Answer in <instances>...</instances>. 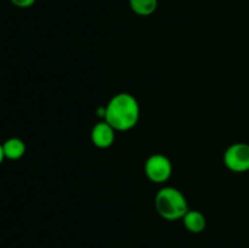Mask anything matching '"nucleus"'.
<instances>
[{
	"label": "nucleus",
	"mask_w": 249,
	"mask_h": 248,
	"mask_svg": "<svg viewBox=\"0 0 249 248\" xmlns=\"http://www.w3.org/2000/svg\"><path fill=\"white\" fill-rule=\"evenodd\" d=\"M5 158L11 160H17L22 158L26 153V143L18 138H10L2 143Z\"/></svg>",
	"instance_id": "0eeeda50"
},
{
	"label": "nucleus",
	"mask_w": 249,
	"mask_h": 248,
	"mask_svg": "<svg viewBox=\"0 0 249 248\" xmlns=\"http://www.w3.org/2000/svg\"><path fill=\"white\" fill-rule=\"evenodd\" d=\"M140 106L135 97L128 92L114 95L106 106L105 121L116 131H126L138 124Z\"/></svg>",
	"instance_id": "f257e3e1"
},
{
	"label": "nucleus",
	"mask_w": 249,
	"mask_h": 248,
	"mask_svg": "<svg viewBox=\"0 0 249 248\" xmlns=\"http://www.w3.org/2000/svg\"><path fill=\"white\" fill-rule=\"evenodd\" d=\"M224 164L233 173L249 172V143L236 142L226 148Z\"/></svg>",
	"instance_id": "20e7f679"
},
{
	"label": "nucleus",
	"mask_w": 249,
	"mask_h": 248,
	"mask_svg": "<svg viewBox=\"0 0 249 248\" xmlns=\"http://www.w3.org/2000/svg\"><path fill=\"white\" fill-rule=\"evenodd\" d=\"M114 140H116V130L106 121H101L95 124L91 130V141L96 147H111Z\"/></svg>",
	"instance_id": "39448f33"
},
{
	"label": "nucleus",
	"mask_w": 249,
	"mask_h": 248,
	"mask_svg": "<svg viewBox=\"0 0 249 248\" xmlns=\"http://www.w3.org/2000/svg\"><path fill=\"white\" fill-rule=\"evenodd\" d=\"M155 206L158 214L165 220H179L189 212L186 197L181 191L172 186H165L157 192Z\"/></svg>",
	"instance_id": "f03ea898"
},
{
	"label": "nucleus",
	"mask_w": 249,
	"mask_h": 248,
	"mask_svg": "<svg viewBox=\"0 0 249 248\" xmlns=\"http://www.w3.org/2000/svg\"><path fill=\"white\" fill-rule=\"evenodd\" d=\"M12 5L19 7V9H27V7H31L32 5H34L36 0H10Z\"/></svg>",
	"instance_id": "1a4fd4ad"
},
{
	"label": "nucleus",
	"mask_w": 249,
	"mask_h": 248,
	"mask_svg": "<svg viewBox=\"0 0 249 248\" xmlns=\"http://www.w3.org/2000/svg\"><path fill=\"white\" fill-rule=\"evenodd\" d=\"M5 159V155H4V148H2V143H0V164L2 163V160Z\"/></svg>",
	"instance_id": "9d476101"
},
{
	"label": "nucleus",
	"mask_w": 249,
	"mask_h": 248,
	"mask_svg": "<svg viewBox=\"0 0 249 248\" xmlns=\"http://www.w3.org/2000/svg\"><path fill=\"white\" fill-rule=\"evenodd\" d=\"M182 221H184V225L190 232L192 233H199L206 229L207 220L206 216L198 211H191L189 209L186 214L182 218Z\"/></svg>",
	"instance_id": "423d86ee"
},
{
	"label": "nucleus",
	"mask_w": 249,
	"mask_h": 248,
	"mask_svg": "<svg viewBox=\"0 0 249 248\" xmlns=\"http://www.w3.org/2000/svg\"><path fill=\"white\" fill-rule=\"evenodd\" d=\"M129 4L139 16H150L157 10L158 0H129Z\"/></svg>",
	"instance_id": "6e6552de"
},
{
	"label": "nucleus",
	"mask_w": 249,
	"mask_h": 248,
	"mask_svg": "<svg viewBox=\"0 0 249 248\" xmlns=\"http://www.w3.org/2000/svg\"><path fill=\"white\" fill-rule=\"evenodd\" d=\"M173 173V164L169 158L160 153L150 156L145 163V174L155 184H163Z\"/></svg>",
	"instance_id": "7ed1b4c3"
}]
</instances>
